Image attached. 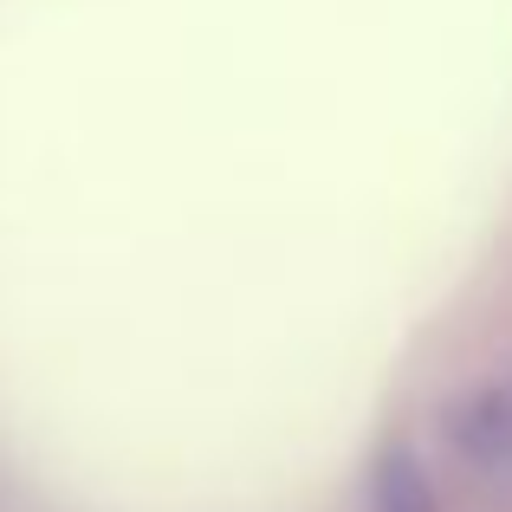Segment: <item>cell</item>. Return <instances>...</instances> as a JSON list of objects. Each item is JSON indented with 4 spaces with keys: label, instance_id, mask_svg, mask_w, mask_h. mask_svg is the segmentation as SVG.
Masks as SVG:
<instances>
[{
    "label": "cell",
    "instance_id": "cell-1",
    "mask_svg": "<svg viewBox=\"0 0 512 512\" xmlns=\"http://www.w3.org/2000/svg\"><path fill=\"white\" fill-rule=\"evenodd\" d=\"M454 448L474 467H512V383H487L461 415H454Z\"/></svg>",
    "mask_w": 512,
    "mask_h": 512
},
{
    "label": "cell",
    "instance_id": "cell-2",
    "mask_svg": "<svg viewBox=\"0 0 512 512\" xmlns=\"http://www.w3.org/2000/svg\"><path fill=\"white\" fill-rule=\"evenodd\" d=\"M370 512H441L428 474L415 467V454H383L370 480Z\"/></svg>",
    "mask_w": 512,
    "mask_h": 512
}]
</instances>
